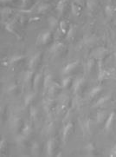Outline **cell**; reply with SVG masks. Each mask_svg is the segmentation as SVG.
<instances>
[{"label":"cell","mask_w":116,"mask_h":157,"mask_svg":"<svg viewBox=\"0 0 116 157\" xmlns=\"http://www.w3.org/2000/svg\"><path fill=\"white\" fill-rule=\"evenodd\" d=\"M107 54H108L107 49L103 46H100L91 51L90 56L92 58H94L95 60H103Z\"/></svg>","instance_id":"6da1fadb"},{"label":"cell","mask_w":116,"mask_h":157,"mask_svg":"<svg viewBox=\"0 0 116 157\" xmlns=\"http://www.w3.org/2000/svg\"><path fill=\"white\" fill-rule=\"evenodd\" d=\"M51 31H44L43 32H41L40 34L37 36V44H43V45H45L48 44L51 40Z\"/></svg>","instance_id":"7a4b0ae2"},{"label":"cell","mask_w":116,"mask_h":157,"mask_svg":"<svg viewBox=\"0 0 116 157\" xmlns=\"http://www.w3.org/2000/svg\"><path fill=\"white\" fill-rule=\"evenodd\" d=\"M81 131L83 133V136H90L91 135V120L89 118L83 119L80 122Z\"/></svg>","instance_id":"3957f363"},{"label":"cell","mask_w":116,"mask_h":157,"mask_svg":"<svg viewBox=\"0 0 116 157\" xmlns=\"http://www.w3.org/2000/svg\"><path fill=\"white\" fill-rule=\"evenodd\" d=\"M55 148H56V141L54 138L49 139L46 142L45 147V153L47 156H53L54 152H55Z\"/></svg>","instance_id":"277c9868"},{"label":"cell","mask_w":116,"mask_h":157,"mask_svg":"<svg viewBox=\"0 0 116 157\" xmlns=\"http://www.w3.org/2000/svg\"><path fill=\"white\" fill-rule=\"evenodd\" d=\"M85 82H86V80H85V78L83 76H80V77L75 79L74 82H73V83H72V90H73V93L74 94L78 93V91L81 89V87L84 85Z\"/></svg>","instance_id":"5b68a950"},{"label":"cell","mask_w":116,"mask_h":157,"mask_svg":"<svg viewBox=\"0 0 116 157\" xmlns=\"http://www.w3.org/2000/svg\"><path fill=\"white\" fill-rule=\"evenodd\" d=\"M78 65H79V61H78V60L70 62V63H67V64L62 68V75H68V74H69L72 71H75L76 68Z\"/></svg>","instance_id":"8992f818"},{"label":"cell","mask_w":116,"mask_h":157,"mask_svg":"<svg viewBox=\"0 0 116 157\" xmlns=\"http://www.w3.org/2000/svg\"><path fill=\"white\" fill-rule=\"evenodd\" d=\"M107 71L104 68L103 60H98V81L101 82L106 78Z\"/></svg>","instance_id":"52a82bcc"},{"label":"cell","mask_w":116,"mask_h":157,"mask_svg":"<svg viewBox=\"0 0 116 157\" xmlns=\"http://www.w3.org/2000/svg\"><path fill=\"white\" fill-rule=\"evenodd\" d=\"M40 57L41 52L35 53L34 55H32V56H30V59H29V62H28V68L30 70H34L36 67V65H37L39 60H40Z\"/></svg>","instance_id":"ba28073f"},{"label":"cell","mask_w":116,"mask_h":157,"mask_svg":"<svg viewBox=\"0 0 116 157\" xmlns=\"http://www.w3.org/2000/svg\"><path fill=\"white\" fill-rule=\"evenodd\" d=\"M73 126L74 125H73V122H68L63 126V128H62V141L64 142L68 141L69 136L71 131H72Z\"/></svg>","instance_id":"9c48e42d"},{"label":"cell","mask_w":116,"mask_h":157,"mask_svg":"<svg viewBox=\"0 0 116 157\" xmlns=\"http://www.w3.org/2000/svg\"><path fill=\"white\" fill-rule=\"evenodd\" d=\"M114 117H115V113L112 112L107 118L106 122H105V126H104V128L106 131L111 130V128H113V124H114Z\"/></svg>","instance_id":"30bf717a"},{"label":"cell","mask_w":116,"mask_h":157,"mask_svg":"<svg viewBox=\"0 0 116 157\" xmlns=\"http://www.w3.org/2000/svg\"><path fill=\"white\" fill-rule=\"evenodd\" d=\"M63 48H64V44L62 43L59 42V41H56L51 46L50 52L52 53V54H56V53H59L60 51H62Z\"/></svg>","instance_id":"8fae6325"},{"label":"cell","mask_w":116,"mask_h":157,"mask_svg":"<svg viewBox=\"0 0 116 157\" xmlns=\"http://www.w3.org/2000/svg\"><path fill=\"white\" fill-rule=\"evenodd\" d=\"M42 77H43V74L42 72H37L34 75V77L32 79V86H33V90H37V88L40 84L41 80H42Z\"/></svg>","instance_id":"7c38bea8"},{"label":"cell","mask_w":116,"mask_h":157,"mask_svg":"<svg viewBox=\"0 0 116 157\" xmlns=\"http://www.w3.org/2000/svg\"><path fill=\"white\" fill-rule=\"evenodd\" d=\"M24 58H25V56H24V55H13V56H11L8 59L6 65H12V64L17 63L21 60H23Z\"/></svg>","instance_id":"4fadbf2b"},{"label":"cell","mask_w":116,"mask_h":157,"mask_svg":"<svg viewBox=\"0 0 116 157\" xmlns=\"http://www.w3.org/2000/svg\"><path fill=\"white\" fill-rule=\"evenodd\" d=\"M59 23L58 19L55 17H50L48 18V25L50 28V31H54L57 28V26H59Z\"/></svg>","instance_id":"5bb4252c"},{"label":"cell","mask_w":116,"mask_h":157,"mask_svg":"<svg viewBox=\"0 0 116 157\" xmlns=\"http://www.w3.org/2000/svg\"><path fill=\"white\" fill-rule=\"evenodd\" d=\"M32 132V127H31V123L30 122H26L24 126L22 128V130H21V134L24 135V136H29Z\"/></svg>","instance_id":"9a60e30c"},{"label":"cell","mask_w":116,"mask_h":157,"mask_svg":"<svg viewBox=\"0 0 116 157\" xmlns=\"http://www.w3.org/2000/svg\"><path fill=\"white\" fill-rule=\"evenodd\" d=\"M84 149H85V153H86L87 156H94V155H95V147L94 143H92V142H88L86 146H85Z\"/></svg>","instance_id":"2e32d148"},{"label":"cell","mask_w":116,"mask_h":157,"mask_svg":"<svg viewBox=\"0 0 116 157\" xmlns=\"http://www.w3.org/2000/svg\"><path fill=\"white\" fill-rule=\"evenodd\" d=\"M60 85L59 84H57L56 82H53L52 83H51L50 87L48 88V90H47V92H48V95H49V97H51V96H53L55 94H56V92H57V90L60 88Z\"/></svg>","instance_id":"e0dca14e"},{"label":"cell","mask_w":116,"mask_h":157,"mask_svg":"<svg viewBox=\"0 0 116 157\" xmlns=\"http://www.w3.org/2000/svg\"><path fill=\"white\" fill-rule=\"evenodd\" d=\"M98 5L97 0H86V9L88 11H94Z\"/></svg>","instance_id":"ac0fdd59"},{"label":"cell","mask_w":116,"mask_h":157,"mask_svg":"<svg viewBox=\"0 0 116 157\" xmlns=\"http://www.w3.org/2000/svg\"><path fill=\"white\" fill-rule=\"evenodd\" d=\"M30 153L33 156H38L40 153V146L37 142H34L30 146Z\"/></svg>","instance_id":"d6986e66"},{"label":"cell","mask_w":116,"mask_h":157,"mask_svg":"<svg viewBox=\"0 0 116 157\" xmlns=\"http://www.w3.org/2000/svg\"><path fill=\"white\" fill-rule=\"evenodd\" d=\"M66 4H67V0H59L58 3L56 4V10L60 16L62 15V13H63V11H64Z\"/></svg>","instance_id":"ffe728a7"},{"label":"cell","mask_w":116,"mask_h":157,"mask_svg":"<svg viewBox=\"0 0 116 157\" xmlns=\"http://www.w3.org/2000/svg\"><path fill=\"white\" fill-rule=\"evenodd\" d=\"M110 96H111V95L109 94V95H107V96H101V97H100V98L96 101L95 103L94 108H98V107H101L102 106L103 104H105L107 101L110 99Z\"/></svg>","instance_id":"44dd1931"},{"label":"cell","mask_w":116,"mask_h":157,"mask_svg":"<svg viewBox=\"0 0 116 157\" xmlns=\"http://www.w3.org/2000/svg\"><path fill=\"white\" fill-rule=\"evenodd\" d=\"M116 12V7L112 4H107L105 6V14L107 17H112Z\"/></svg>","instance_id":"7402d4cb"},{"label":"cell","mask_w":116,"mask_h":157,"mask_svg":"<svg viewBox=\"0 0 116 157\" xmlns=\"http://www.w3.org/2000/svg\"><path fill=\"white\" fill-rule=\"evenodd\" d=\"M34 77V71L33 70H28V71H25L24 75V82L25 84H28L30 83V82L33 79Z\"/></svg>","instance_id":"603a6c76"},{"label":"cell","mask_w":116,"mask_h":157,"mask_svg":"<svg viewBox=\"0 0 116 157\" xmlns=\"http://www.w3.org/2000/svg\"><path fill=\"white\" fill-rule=\"evenodd\" d=\"M54 81H53V78H52V75L50 74V73L46 74L45 76H44V78H43V89L45 90H47L48 88L50 87V85Z\"/></svg>","instance_id":"cb8c5ba5"},{"label":"cell","mask_w":116,"mask_h":157,"mask_svg":"<svg viewBox=\"0 0 116 157\" xmlns=\"http://www.w3.org/2000/svg\"><path fill=\"white\" fill-rule=\"evenodd\" d=\"M81 6L76 4L75 2H72V4H71V12H72V14L76 16V17H78L81 14Z\"/></svg>","instance_id":"d4e9b609"},{"label":"cell","mask_w":116,"mask_h":157,"mask_svg":"<svg viewBox=\"0 0 116 157\" xmlns=\"http://www.w3.org/2000/svg\"><path fill=\"white\" fill-rule=\"evenodd\" d=\"M5 30H6L7 31H9L10 33H11V34H14V35L17 36V37H19L18 35H17V33L15 31V28H14V22H7V23H5Z\"/></svg>","instance_id":"484cf974"},{"label":"cell","mask_w":116,"mask_h":157,"mask_svg":"<svg viewBox=\"0 0 116 157\" xmlns=\"http://www.w3.org/2000/svg\"><path fill=\"white\" fill-rule=\"evenodd\" d=\"M101 90H102L101 85H97V86H95L94 88H92L89 93H88V97L89 98H94L95 96H97L101 91Z\"/></svg>","instance_id":"4316f807"},{"label":"cell","mask_w":116,"mask_h":157,"mask_svg":"<svg viewBox=\"0 0 116 157\" xmlns=\"http://www.w3.org/2000/svg\"><path fill=\"white\" fill-rule=\"evenodd\" d=\"M35 97V94L34 93H28L24 98V106L28 107L30 106V104L32 103V101Z\"/></svg>","instance_id":"83f0119b"},{"label":"cell","mask_w":116,"mask_h":157,"mask_svg":"<svg viewBox=\"0 0 116 157\" xmlns=\"http://www.w3.org/2000/svg\"><path fill=\"white\" fill-rule=\"evenodd\" d=\"M29 114H30V121H32V122L36 121V119H37V109L35 106L31 105L30 107V113Z\"/></svg>","instance_id":"f1b7e54d"},{"label":"cell","mask_w":116,"mask_h":157,"mask_svg":"<svg viewBox=\"0 0 116 157\" xmlns=\"http://www.w3.org/2000/svg\"><path fill=\"white\" fill-rule=\"evenodd\" d=\"M107 113L105 111H99L96 115V122L97 123L101 124L106 120Z\"/></svg>","instance_id":"f546056e"},{"label":"cell","mask_w":116,"mask_h":157,"mask_svg":"<svg viewBox=\"0 0 116 157\" xmlns=\"http://www.w3.org/2000/svg\"><path fill=\"white\" fill-rule=\"evenodd\" d=\"M50 8H51V5L46 4V3H42L37 6L36 11H37V13H43V12H46Z\"/></svg>","instance_id":"4dcf8cb0"},{"label":"cell","mask_w":116,"mask_h":157,"mask_svg":"<svg viewBox=\"0 0 116 157\" xmlns=\"http://www.w3.org/2000/svg\"><path fill=\"white\" fill-rule=\"evenodd\" d=\"M95 59H94V58H89L88 61H87L86 64H85V71H86V73H90V71H92V69H93V67L95 65Z\"/></svg>","instance_id":"1f68e13d"},{"label":"cell","mask_w":116,"mask_h":157,"mask_svg":"<svg viewBox=\"0 0 116 157\" xmlns=\"http://www.w3.org/2000/svg\"><path fill=\"white\" fill-rule=\"evenodd\" d=\"M16 142H17V144L18 145V146H20V147H23V146H24L25 145V142H26V136H24V135H18L16 137Z\"/></svg>","instance_id":"d6a6232c"},{"label":"cell","mask_w":116,"mask_h":157,"mask_svg":"<svg viewBox=\"0 0 116 157\" xmlns=\"http://www.w3.org/2000/svg\"><path fill=\"white\" fill-rule=\"evenodd\" d=\"M96 39L97 38L95 36H86V37L84 38V44L86 45H92L95 43Z\"/></svg>","instance_id":"836d02e7"},{"label":"cell","mask_w":116,"mask_h":157,"mask_svg":"<svg viewBox=\"0 0 116 157\" xmlns=\"http://www.w3.org/2000/svg\"><path fill=\"white\" fill-rule=\"evenodd\" d=\"M75 33H76V27H75V25H71L69 27L68 31H67V33H66V38H67V39H70V38H72V37L74 36Z\"/></svg>","instance_id":"e575fe53"},{"label":"cell","mask_w":116,"mask_h":157,"mask_svg":"<svg viewBox=\"0 0 116 157\" xmlns=\"http://www.w3.org/2000/svg\"><path fill=\"white\" fill-rule=\"evenodd\" d=\"M71 83V77L70 76H66L64 78L62 79L61 82V88L62 89H66L69 86V84Z\"/></svg>","instance_id":"d590c367"},{"label":"cell","mask_w":116,"mask_h":157,"mask_svg":"<svg viewBox=\"0 0 116 157\" xmlns=\"http://www.w3.org/2000/svg\"><path fill=\"white\" fill-rule=\"evenodd\" d=\"M58 28H59V30L61 31V32L62 33V34H64L65 35L66 33H67V31H68V25H67V22L65 20H62L59 23V26H58Z\"/></svg>","instance_id":"8d00e7d4"},{"label":"cell","mask_w":116,"mask_h":157,"mask_svg":"<svg viewBox=\"0 0 116 157\" xmlns=\"http://www.w3.org/2000/svg\"><path fill=\"white\" fill-rule=\"evenodd\" d=\"M51 99H45L43 101V109L45 112L48 114L49 112L51 111Z\"/></svg>","instance_id":"74e56055"},{"label":"cell","mask_w":116,"mask_h":157,"mask_svg":"<svg viewBox=\"0 0 116 157\" xmlns=\"http://www.w3.org/2000/svg\"><path fill=\"white\" fill-rule=\"evenodd\" d=\"M7 146V141L5 140V138H2L1 142H0V148H1V151H4L5 148Z\"/></svg>","instance_id":"f35d334b"},{"label":"cell","mask_w":116,"mask_h":157,"mask_svg":"<svg viewBox=\"0 0 116 157\" xmlns=\"http://www.w3.org/2000/svg\"><path fill=\"white\" fill-rule=\"evenodd\" d=\"M109 156L116 157V143L111 147V149L109 151Z\"/></svg>","instance_id":"ab89813d"},{"label":"cell","mask_w":116,"mask_h":157,"mask_svg":"<svg viewBox=\"0 0 116 157\" xmlns=\"http://www.w3.org/2000/svg\"><path fill=\"white\" fill-rule=\"evenodd\" d=\"M11 12V9L10 8H3L1 9V15L2 16H6L8 14H10Z\"/></svg>","instance_id":"60d3db41"},{"label":"cell","mask_w":116,"mask_h":157,"mask_svg":"<svg viewBox=\"0 0 116 157\" xmlns=\"http://www.w3.org/2000/svg\"><path fill=\"white\" fill-rule=\"evenodd\" d=\"M73 2H75L76 4L79 5L80 6H83V5L85 4V0H74Z\"/></svg>","instance_id":"b9f144b4"},{"label":"cell","mask_w":116,"mask_h":157,"mask_svg":"<svg viewBox=\"0 0 116 157\" xmlns=\"http://www.w3.org/2000/svg\"><path fill=\"white\" fill-rule=\"evenodd\" d=\"M16 89H17V87L15 85H11L10 87L8 88V92H11V91H14Z\"/></svg>","instance_id":"7bdbcfd3"},{"label":"cell","mask_w":116,"mask_h":157,"mask_svg":"<svg viewBox=\"0 0 116 157\" xmlns=\"http://www.w3.org/2000/svg\"><path fill=\"white\" fill-rule=\"evenodd\" d=\"M21 2V4H22V5H24V6H25L29 2H30V0H19Z\"/></svg>","instance_id":"ee69618b"},{"label":"cell","mask_w":116,"mask_h":157,"mask_svg":"<svg viewBox=\"0 0 116 157\" xmlns=\"http://www.w3.org/2000/svg\"><path fill=\"white\" fill-rule=\"evenodd\" d=\"M12 0H1V4H5V3H10Z\"/></svg>","instance_id":"f6af8a7d"},{"label":"cell","mask_w":116,"mask_h":157,"mask_svg":"<svg viewBox=\"0 0 116 157\" xmlns=\"http://www.w3.org/2000/svg\"><path fill=\"white\" fill-rule=\"evenodd\" d=\"M45 1H49V0H45Z\"/></svg>","instance_id":"bcb514c9"}]
</instances>
